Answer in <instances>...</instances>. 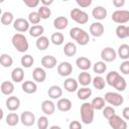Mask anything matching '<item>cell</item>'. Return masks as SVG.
<instances>
[{"label":"cell","instance_id":"cell-1","mask_svg":"<svg viewBox=\"0 0 129 129\" xmlns=\"http://www.w3.org/2000/svg\"><path fill=\"white\" fill-rule=\"evenodd\" d=\"M70 36L80 45H86L90 41V36L88 32L80 27H73L70 30Z\"/></svg>","mask_w":129,"mask_h":129},{"label":"cell","instance_id":"cell-2","mask_svg":"<svg viewBox=\"0 0 129 129\" xmlns=\"http://www.w3.org/2000/svg\"><path fill=\"white\" fill-rule=\"evenodd\" d=\"M11 42L14 48H16V50L19 52H25L28 50L29 44H28L27 38L22 33H15L12 36Z\"/></svg>","mask_w":129,"mask_h":129},{"label":"cell","instance_id":"cell-3","mask_svg":"<svg viewBox=\"0 0 129 129\" xmlns=\"http://www.w3.org/2000/svg\"><path fill=\"white\" fill-rule=\"evenodd\" d=\"M94 107L92 105V103L89 102H85L82 106H81V118L83 123L85 124H91L94 121Z\"/></svg>","mask_w":129,"mask_h":129},{"label":"cell","instance_id":"cell-4","mask_svg":"<svg viewBox=\"0 0 129 129\" xmlns=\"http://www.w3.org/2000/svg\"><path fill=\"white\" fill-rule=\"evenodd\" d=\"M71 18L79 24H86L89 21L88 13L81 10L80 8H74L71 11Z\"/></svg>","mask_w":129,"mask_h":129},{"label":"cell","instance_id":"cell-5","mask_svg":"<svg viewBox=\"0 0 129 129\" xmlns=\"http://www.w3.org/2000/svg\"><path fill=\"white\" fill-rule=\"evenodd\" d=\"M104 99H105V101L107 103H109L110 105H113V106H120L124 102L123 96L121 94L115 93V92H108V93H106Z\"/></svg>","mask_w":129,"mask_h":129},{"label":"cell","instance_id":"cell-6","mask_svg":"<svg viewBox=\"0 0 129 129\" xmlns=\"http://www.w3.org/2000/svg\"><path fill=\"white\" fill-rule=\"evenodd\" d=\"M112 20L115 23L124 25L129 21V11L128 10H116L112 13Z\"/></svg>","mask_w":129,"mask_h":129},{"label":"cell","instance_id":"cell-7","mask_svg":"<svg viewBox=\"0 0 129 129\" xmlns=\"http://www.w3.org/2000/svg\"><path fill=\"white\" fill-rule=\"evenodd\" d=\"M108 121H109V125L112 129H127L126 121L116 114L114 116H112Z\"/></svg>","mask_w":129,"mask_h":129},{"label":"cell","instance_id":"cell-8","mask_svg":"<svg viewBox=\"0 0 129 129\" xmlns=\"http://www.w3.org/2000/svg\"><path fill=\"white\" fill-rule=\"evenodd\" d=\"M116 56H117V52L114 50V48H112L110 46L103 48L101 51V58L105 62H111V61L115 60Z\"/></svg>","mask_w":129,"mask_h":129},{"label":"cell","instance_id":"cell-9","mask_svg":"<svg viewBox=\"0 0 129 129\" xmlns=\"http://www.w3.org/2000/svg\"><path fill=\"white\" fill-rule=\"evenodd\" d=\"M13 28L18 32H25L29 30V21L25 18H16L13 22Z\"/></svg>","mask_w":129,"mask_h":129},{"label":"cell","instance_id":"cell-10","mask_svg":"<svg viewBox=\"0 0 129 129\" xmlns=\"http://www.w3.org/2000/svg\"><path fill=\"white\" fill-rule=\"evenodd\" d=\"M57 74L60 77H69L73 73V66L69 61H61L57 66Z\"/></svg>","mask_w":129,"mask_h":129},{"label":"cell","instance_id":"cell-11","mask_svg":"<svg viewBox=\"0 0 129 129\" xmlns=\"http://www.w3.org/2000/svg\"><path fill=\"white\" fill-rule=\"evenodd\" d=\"M20 121L24 126H32L35 123V115L30 111H24L20 115Z\"/></svg>","mask_w":129,"mask_h":129},{"label":"cell","instance_id":"cell-12","mask_svg":"<svg viewBox=\"0 0 129 129\" xmlns=\"http://www.w3.org/2000/svg\"><path fill=\"white\" fill-rule=\"evenodd\" d=\"M105 28L101 22H94L90 25V33L95 37H100L104 34Z\"/></svg>","mask_w":129,"mask_h":129},{"label":"cell","instance_id":"cell-13","mask_svg":"<svg viewBox=\"0 0 129 129\" xmlns=\"http://www.w3.org/2000/svg\"><path fill=\"white\" fill-rule=\"evenodd\" d=\"M19 107H20V100L16 96H10V97L7 98V100H6V108L9 111L14 112Z\"/></svg>","mask_w":129,"mask_h":129},{"label":"cell","instance_id":"cell-14","mask_svg":"<svg viewBox=\"0 0 129 129\" xmlns=\"http://www.w3.org/2000/svg\"><path fill=\"white\" fill-rule=\"evenodd\" d=\"M78 87H79V83L74 78H68L63 82V88L69 93H74L78 91Z\"/></svg>","mask_w":129,"mask_h":129},{"label":"cell","instance_id":"cell-15","mask_svg":"<svg viewBox=\"0 0 129 129\" xmlns=\"http://www.w3.org/2000/svg\"><path fill=\"white\" fill-rule=\"evenodd\" d=\"M76 64H77V67H78L80 70H82L83 72H87V71L92 67L91 60H90L88 57H86V56H80V57H78V58L76 59Z\"/></svg>","mask_w":129,"mask_h":129},{"label":"cell","instance_id":"cell-16","mask_svg":"<svg viewBox=\"0 0 129 129\" xmlns=\"http://www.w3.org/2000/svg\"><path fill=\"white\" fill-rule=\"evenodd\" d=\"M41 111L45 115H52L55 111V105L50 100H45L41 103Z\"/></svg>","mask_w":129,"mask_h":129},{"label":"cell","instance_id":"cell-17","mask_svg":"<svg viewBox=\"0 0 129 129\" xmlns=\"http://www.w3.org/2000/svg\"><path fill=\"white\" fill-rule=\"evenodd\" d=\"M92 15L97 20H103L107 17V10L103 6H96L92 10Z\"/></svg>","mask_w":129,"mask_h":129},{"label":"cell","instance_id":"cell-18","mask_svg":"<svg viewBox=\"0 0 129 129\" xmlns=\"http://www.w3.org/2000/svg\"><path fill=\"white\" fill-rule=\"evenodd\" d=\"M32 78L37 83H43L46 79V73L41 68H35L32 72Z\"/></svg>","mask_w":129,"mask_h":129},{"label":"cell","instance_id":"cell-19","mask_svg":"<svg viewBox=\"0 0 129 129\" xmlns=\"http://www.w3.org/2000/svg\"><path fill=\"white\" fill-rule=\"evenodd\" d=\"M41 64L45 69H53L56 66V58L52 55H44L41 58Z\"/></svg>","mask_w":129,"mask_h":129},{"label":"cell","instance_id":"cell-20","mask_svg":"<svg viewBox=\"0 0 129 129\" xmlns=\"http://www.w3.org/2000/svg\"><path fill=\"white\" fill-rule=\"evenodd\" d=\"M56 107L61 112H68L72 109V102H71V100H69L67 98H61L57 101Z\"/></svg>","mask_w":129,"mask_h":129},{"label":"cell","instance_id":"cell-21","mask_svg":"<svg viewBox=\"0 0 129 129\" xmlns=\"http://www.w3.org/2000/svg\"><path fill=\"white\" fill-rule=\"evenodd\" d=\"M68 25H69V20L64 16H58L53 20V26L55 29L62 30L64 28H67Z\"/></svg>","mask_w":129,"mask_h":129},{"label":"cell","instance_id":"cell-22","mask_svg":"<svg viewBox=\"0 0 129 129\" xmlns=\"http://www.w3.org/2000/svg\"><path fill=\"white\" fill-rule=\"evenodd\" d=\"M0 90H1V93L3 95L9 96V95H11L14 92V85L10 81H4V82L1 83Z\"/></svg>","mask_w":129,"mask_h":129},{"label":"cell","instance_id":"cell-23","mask_svg":"<svg viewBox=\"0 0 129 129\" xmlns=\"http://www.w3.org/2000/svg\"><path fill=\"white\" fill-rule=\"evenodd\" d=\"M92 77L88 72H82L78 76V83L81 84L83 87H87L92 83Z\"/></svg>","mask_w":129,"mask_h":129},{"label":"cell","instance_id":"cell-24","mask_svg":"<svg viewBox=\"0 0 129 129\" xmlns=\"http://www.w3.org/2000/svg\"><path fill=\"white\" fill-rule=\"evenodd\" d=\"M22 91L26 94H34L37 91V86L32 81H25L22 84Z\"/></svg>","mask_w":129,"mask_h":129},{"label":"cell","instance_id":"cell-25","mask_svg":"<svg viewBox=\"0 0 129 129\" xmlns=\"http://www.w3.org/2000/svg\"><path fill=\"white\" fill-rule=\"evenodd\" d=\"M47 95L51 99H59L62 96V90H61L60 87H58L56 85H53L48 89Z\"/></svg>","mask_w":129,"mask_h":129},{"label":"cell","instance_id":"cell-26","mask_svg":"<svg viewBox=\"0 0 129 129\" xmlns=\"http://www.w3.org/2000/svg\"><path fill=\"white\" fill-rule=\"evenodd\" d=\"M11 79L15 83H20L24 79V71L22 68H15L11 72Z\"/></svg>","mask_w":129,"mask_h":129},{"label":"cell","instance_id":"cell-27","mask_svg":"<svg viewBox=\"0 0 129 129\" xmlns=\"http://www.w3.org/2000/svg\"><path fill=\"white\" fill-rule=\"evenodd\" d=\"M43 32H44V28H43V26L40 25V24L32 25V26L29 28V34H30V36H32V37H37V38H38V37L42 36Z\"/></svg>","mask_w":129,"mask_h":129},{"label":"cell","instance_id":"cell-28","mask_svg":"<svg viewBox=\"0 0 129 129\" xmlns=\"http://www.w3.org/2000/svg\"><path fill=\"white\" fill-rule=\"evenodd\" d=\"M112 87H114L118 92H123V91H125V89L127 87V84H126L125 79L119 75L118 78L116 79V81L114 82V84H113Z\"/></svg>","mask_w":129,"mask_h":129},{"label":"cell","instance_id":"cell-29","mask_svg":"<svg viewBox=\"0 0 129 129\" xmlns=\"http://www.w3.org/2000/svg\"><path fill=\"white\" fill-rule=\"evenodd\" d=\"M118 56L124 60H128L129 58V45L124 43V44H121L118 48V52H117Z\"/></svg>","mask_w":129,"mask_h":129},{"label":"cell","instance_id":"cell-30","mask_svg":"<svg viewBox=\"0 0 129 129\" xmlns=\"http://www.w3.org/2000/svg\"><path fill=\"white\" fill-rule=\"evenodd\" d=\"M91 95H92V90L88 87H83L81 89H78L77 96L80 100H87L91 97Z\"/></svg>","mask_w":129,"mask_h":129},{"label":"cell","instance_id":"cell-31","mask_svg":"<svg viewBox=\"0 0 129 129\" xmlns=\"http://www.w3.org/2000/svg\"><path fill=\"white\" fill-rule=\"evenodd\" d=\"M63 53L67 56H74L77 53V46L74 42H67L63 47Z\"/></svg>","mask_w":129,"mask_h":129},{"label":"cell","instance_id":"cell-32","mask_svg":"<svg viewBox=\"0 0 129 129\" xmlns=\"http://www.w3.org/2000/svg\"><path fill=\"white\" fill-rule=\"evenodd\" d=\"M35 44H36V47L39 50H45L49 45V40H48V38L46 36L42 35V36H40V37H38L36 39V43Z\"/></svg>","mask_w":129,"mask_h":129},{"label":"cell","instance_id":"cell-33","mask_svg":"<svg viewBox=\"0 0 129 129\" xmlns=\"http://www.w3.org/2000/svg\"><path fill=\"white\" fill-rule=\"evenodd\" d=\"M0 63L3 68H10L13 64V58L8 53H2L0 55Z\"/></svg>","mask_w":129,"mask_h":129},{"label":"cell","instance_id":"cell-34","mask_svg":"<svg viewBox=\"0 0 129 129\" xmlns=\"http://www.w3.org/2000/svg\"><path fill=\"white\" fill-rule=\"evenodd\" d=\"M19 119L20 118L16 113H9L5 118L6 124L8 126H16L18 124V122H19Z\"/></svg>","mask_w":129,"mask_h":129},{"label":"cell","instance_id":"cell-35","mask_svg":"<svg viewBox=\"0 0 129 129\" xmlns=\"http://www.w3.org/2000/svg\"><path fill=\"white\" fill-rule=\"evenodd\" d=\"M13 22H14V16H13V14L11 12L6 11V12L2 13V15H1V23L3 25L6 26V25H9V24H11Z\"/></svg>","mask_w":129,"mask_h":129},{"label":"cell","instance_id":"cell-36","mask_svg":"<svg viewBox=\"0 0 129 129\" xmlns=\"http://www.w3.org/2000/svg\"><path fill=\"white\" fill-rule=\"evenodd\" d=\"M50 41L54 45H61L63 43V41H64V36L60 32H54L50 36Z\"/></svg>","mask_w":129,"mask_h":129},{"label":"cell","instance_id":"cell-37","mask_svg":"<svg viewBox=\"0 0 129 129\" xmlns=\"http://www.w3.org/2000/svg\"><path fill=\"white\" fill-rule=\"evenodd\" d=\"M92 83H93V86H94L95 89H97V90H103L105 88V85H106V80L104 78L100 77V76H97V77H95L93 79Z\"/></svg>","mask_w":129,"mask_h":129},{"label":"cell","instance_id":"cell-38","mask_svg":"<svg viewBox=\"0 0 129 129\" xmlns=\"http://www.w3.org/2000/svg\"><path fill=\"white\" fill-rule=\"evenodd\" d=\"M116 35L118 38L124 39L126 37H128V30H127V26L126 25H118L116 27Z\"/></svg>","mask_w":129,"mask_h":129},{"label":"cell","instance_id":"cell-39","mask_svg":"<svg viewBox=\"0 0 129 129\" xmlns=\"http://www.w3.org/2000/svg\"><path fill=\"white\" fill-rule=\"evenodd\" d=\"M106 70H107V64H106L105 61H103V60L97 61V62H95V64L93 66V71H94V73L99 74V75L104 74V73L106 72Z\"/></svg>","mask_w":129,"mask_h":129},{"label":"cell","instance_id":"cell-40","mask_svg":"<svg viewBox=\"0 0 129 129\" xmlns=\"http://www.w3.org/2000/svg\"><path fill=\"white\" fill-rule=\"evenodd\" d=\"M105 99L102 98V97H96L93 99V101L91 102L94 109L95 110H102L105 108Z\"/></svg>","mask_w":129,"mask_h":129},{"label":"cell","instance_id":"cell-41","mask_svg":"<svg viewBox=\"0 0 129 129\" xmlns=\"http://www.w3.org/2000/svg\"><path fill=\"white\" fill-rule=\"evenodd\" d=\"M20 62H21V66L23 68H26V69H29L30 67H32L33 62H34V59L33 57L30 55V54H24L21 59H20Z\"/></svg>","mask_w":129,"mask_h":129},{"label":"cell","instance_id":"cell-42","mask_svg":"<svg viewBox=\"0 0 129 129\" xmlns=\"http://www.w3.org/2000/svg\"><path fill=\"white\" fill-rule=\"evenodd\" d=\"M39 16L41 19H48L51 15V11H50V8L49 7H46V6H41L38 8L37 10Z\"/></svg>","mask_w":129,"mask_h":129},{"label":"cell","instance_id":"cell-43","mask_svg":"<svg viewBox=\"0 0 129 129\" xmlns=\"http://www.w3.org/2000/svg\"><path fill=\"white\" fill-rule=\"evenodd\" d=\"M40 20H41V18H40V16H39L37 11H32V12H30L28 14V21L30 23H32L34 25H37L40 22Z\"/></svg>","mask_w":129,"mask_h":129},{"label":"cell","instance_id":"cell-44","mask_svg":"<svg viewBox=\"0 0 129 129\" xmlns=\"http://www.w3.org/2000/svg\"><path fill=\"white\" fill-rule=\"evenodd\" d=\"M118 76H119V74H118L117 72H115V71H112V72L108 73L107 76H106V83H107L109 86L112 87L113 84H114V82H115L116 79L118 78Z\"/></svg>","mask_w":129,"mask_h":129},{"label":"cell","instance_id":"cell-45","mask_svg":"<svg viewBox=\"0 0 129 129\" xmlns=\"http://www.w3.org/2000/svg\"><path fill=\"white\" fill-rule=\"evenodd\" d=\"M48 127V119L46 116H41L37 120V128L38 129H47Z\"/></svg>","mask_w":129,"mask_h":129},{"label":"cell","instance_id":"cell-46","mask_svg":"<svg viewBox=\"0 0 129 129\" xmlns=\"http://www.w3.org/2000/svg\"><path fill=\"white\" fill-rule=\"evenodd\" d=\"M116 113H115V109L111 106H106L104 109H103V116L106 118V119H110L112 116H114Z\"/></svg>","mask_w":129,"mask_h":129},{"label":"cell","instance_id":"cell-47","mask_svg":"<svg viewBox=\"0 0 129 129\" xmlns=\"http://www.w3.org/2000/svg\"><path fill=\"white\" fill-rule=\"evenodd\" d=\"M120 71L124 75H129V60H124L120 64Z\"/></svg>","mask_w":129,"mask_h":129},{"label":"cell","instance_id":"cell-48","mask_svg":"<svg viewBox=\"0 0 129 129\" xmlns=\"http://www.w3.org/2000/svg\"><path fill=\"white\" fill-rule=\"evenodd\" d=\"M23 3L29 8H34L39 4V0H23Z\"/></svg>","mask_w":129,"mask_h":129},{"label":"cell","instance_id":"cell-49","mask_svg":"<svg viewBox=\"0 0 129 129\" xmlns=\"http://www.w3.org/2000/svg\"><path fill=\"white\" fill-rule=\"evenodd\" d=\"M77 4L80 7L86 8V7H89L92 4V0H77Z\"/></svg>","mask_w":129,"mask_h":129},{"label":"cell","instance_id":"cell-50","mask_svg":"<svg viewBox=\"0 0 129 129\" xmlns=\"http://www.w3.org/2000/svg\"><path fill=\"white\" fill-rule=\"evenodd\" d=\"M69 128L70 129H82V124H81V122H79L77 120H74L70 123Z\"/></svg>","mask_w":129,"mask_h":129},{"label":"cell","instance_id":"cell-51","mask_svg":"<svg viewBox=\"0 0 129 129\" xmlns=\"http://www.w3.org/2000/svg\"><path fill=\"white\" fill-rule=\"evenodd\" d=\"M113 5L117 8H120L125 5V0H113Z\"/></svg>","mask_w":129,"mask_h":129},{"label":"cell","instance_id":"cell-52","mask_svg":"<svg viewBox=\"0 0 129 129\" xmlns=\"http://www.w3.org/2000/svg\"><path fill=\"white\" fill-rule=\"evenodd\" d=\"M122 116L125 120H128L129 121V107H125L122 111Z\"/></svg>","mask_w":129,"mask_h":129},{"label":"cell","instance_id":"cell-53","mask_svg":"<svg viewBox=\"0 0 129 129\" xmlns=\"http://www.w3.org/2000/svg\"><path fill=\"white\" fill-rule=\"evenodd\" d=\"M42 6H46V7H49V5H51L53 3V0H40Z\"/></svg>","mask_w":129,"mask_h":129},{"label":"cell","instance_id":"cell-54","mask_svg":"<svg viewBox=\"0 0 129 129\" xmlns=\"http://www.w3.org/2000/svg\"><path fill=\"white\" fill-rule=\"evenodd\" d=\"M49 129H61V128H60L59 126H57V125H52Z\"/></svg>","mask_w":129,"mask_h":129},{"label":"cell","instance_id":"cell-55","mask_svg":"<svg viewBox=\"0 0 129 129\" xmlns=\"http://www.w3.org/2000/svg\"><path fill=\"white\" fill-rule=\"evenodd\" d=\"M127 30H128V37H129V26H127Z\"/></svg>","mask_w":129,"mask_h":129}]
</instances>
